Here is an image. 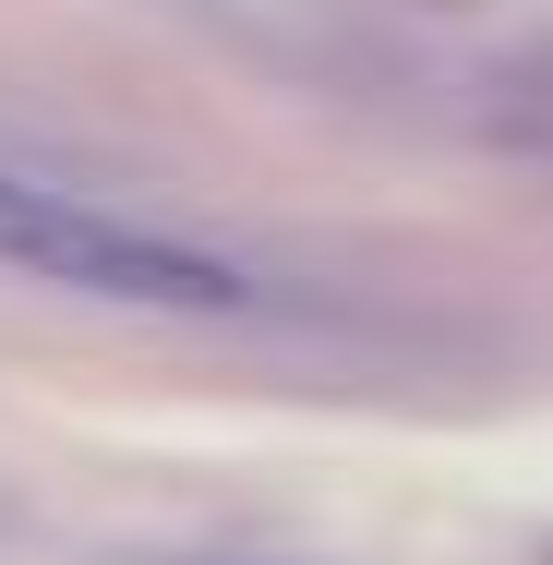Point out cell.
<instances>
[{"label": "cell", "instance_id": "1", "mask_svg": "<svg viewBox=\"0 0 553 565\" xmlns=\"http://www.w3.org/2000/svg\"><path fill=\"white\" fill-rule=\"evenodd\" d=\"M228 61L553 169V36L506 0H169Z\"/></svg>", "mask_w": 553, "mask_h": 565}, {"label": "cell", "instance_id": "2", "mask_svg": "<svg viewBox=\"0 0 553 565\" xmlns=\"http://www.w3.org/2000/svg\"><path fill=\"white\" fill-rule=\"evenodd\" d=\"M0 277L73 289V301H109V313H181V326L301 313L289 277H265L253 253H228L205 228H169V217H132V205L61 181V169H24V157H0Z\"/></svg>", "mask_w": 553, "mask_h": 565}]
</instances>
